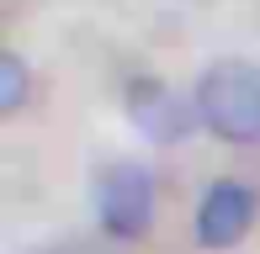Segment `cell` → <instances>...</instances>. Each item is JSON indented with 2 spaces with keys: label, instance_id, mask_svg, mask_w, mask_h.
Returning <instances> with one entry per match:
<instances>
[{
  "label": "cell",
  "instance_id": "cell-1",
  "mask_svg": "<svg viewBox=\"0 0 260 254\" xmlns=\"http://www.w3.org/2000/svg\"><path fill=\"white\" fill-rule=\"evenodd\" d=\"M197 117L223 143H260V69L244 59H218L197 79Z\"/></svg>",
  "mask_w": 260,
  "mask_h": 254
},
{
  "label": "cell",
  "instance_id": "cell-2",
  "mask_svg": "<svg viewBox=\"0 0 260 254\" xmlns=\"http://www.w3.org/2000/svg\"><path fill=\"white\" fill-rule=\"evenodd\" d=\"M96 217L112 238H144L154 223V180L144 164H106L96 175Z\"/></svg>",
  "mask_w": 260,
  "mask_h": 254
},
{
  "label": "cell",
  "instance_id": "cell-3",
  "mask_svg": "<svg viewBox=\"0 0 260 254\" xmlns=\"http://www.w3.org/2000/svg\"><path fill=\"white\" fill-rule=\"evenodd\" d=\"M255 191L239 186V180H218V186L202 191V201H197V244L202 249H234L250 238L255 228Z\"/></svg>",
  "mask_w": 260,
  "mask_h": 254
},
{
  "label": "cell",
  "instance_id": "cell-4",
  "mask_svg": "<svg viewBox=\"0 0 260 254\" xmlns=\"http://www.w3.org/2000/svg\"><path fill=\"white\" fill-rule=\"evenodd\" d=\"M122 106H127V122H133L149 143H181V138L191 133V111H186L159 79H149V74L144 79H127Z\"/></svg>",
  "mask_w": 260,
  "mask_h": 254
},
{
  "label": "cell",
  "instance_id": "cell-5",
  "mask_svg": "<svg viewBox=\"0 0 260 254\" xmlns=\"http://www.w3.org/2000/svg\"><path fill=\"white\" fill-rule=\"evenodd\" d=\"M27 90H32V74H27V64H21L16 53H0V117L21 111Z\"/></svg>",
  "mask_w": 260,
  "mask_h": 254
}]
</instances>
